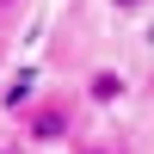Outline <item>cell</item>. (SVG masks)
<instances>
[{"mask_svg": "<svg viewBox=\"0 0 154 154\" xmlns=\"http://www.w3.org/2000/svg\"><path fill=\"white\" fill-rule=\"evenodd\" d=\"M0 154H19V148H0Z\"/></svg>", "mask_w": 154, "mask_h": 154, "instance_id": "obj_6", "label": "cell"}, {"mask_svg": "<svg viewBox=\"0 0 154 154\" xmlns=\"http://www.w3.org/2000/svg\"><path fill=\"white\" fill-rule=\"evenodd\" d=\"M68 130H74V111L62 105V99H43V105H31L25 111V142H68Z\"/></svg>", "mask_w": 154, "mask_h": 154, "instance_id": "obj_1", "label": "cell"}, {"mask_svg": "<svg viewBox=\"0 0 154 154\" xmlns=\"http://www.w3.org/2000/svg\"><path fill=\"white\" fill-rule=\"evenodd\" d=\"M12 6H19V0H0V12H12Z\"/></svg>", "mask_w": 154, "mask_h": 154, "instance_id": "obj_5", "label": "cell"}, {"mask_svg": "<svg viewBox=\"0 0 154 154\" xmlns=\"http://www.w3.org/2000/svg\"><path fill=\"white\" fill-rule=\"evenodd\" d=\"M86 93H93V105H111V99H123V80H117L111 68H99L93 80H86Z\"/></svg>", "mask_w": 154, "mask_h": 154, "instance_id": "obj_2", "label": "cell"}, {"mask_svg": "<svg viewBox=\"0 0 154 154\" xmlns=\"http://www.w3.org/2000/svg\"><path fill=\"white\" fill-rule=\"evenodd\" d=\"M80 154H117V148H105V142H93V148H80Z\"/></svg>", "mask_w": 154, "mask_h": 154, "instance_id": "obj_4", "label": "cell"}, {"mask_svg": "<svg viewBox=\"0 0 154 154\" xmlns=\"http://www.w3.org/2000/svg\"><path fill=\"white\" fill-rule=\"evenodd\" d=\"M142 6H154V0H111V12H142Z\"/></svg>", "mask_w": 154, "mask_h": 154, "instance_id": "obj_3", "label": "cell"}]
</instances>
